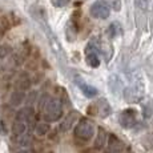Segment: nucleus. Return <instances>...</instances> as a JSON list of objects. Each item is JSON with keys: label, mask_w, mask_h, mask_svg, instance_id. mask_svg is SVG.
Wrapping results in <instances>:
<instances>
[{"label": "nucleus", "mask_w": 153, "mask_h": 153, "mask_svg": "<svg viewBox=\"0 0 153 153\" xmlns=\"http://www.w3.org/2000/svg\"><path fill=\"white\" fill-rule=\"evenodd\" d=\"M89 13H91V16L95 17V19L104 20V19H108V17H109L111 8L105 1H96L91 5Z\"/></svg>", "instance_id": "obj_3"}, {"label": "nucleus", "mask_w": 153, "mask_h": 153, "mask_svg": "<svg viewBox=\"0 0 153 153\" xmlns=\"http://www.w3.org/2000/svg\"><path fill=\"white\" fill-rule=\"evenodd\" d=\"M71 0H51V4L56 8H61V7H65V5L69 4Z\"/></svg>", "instance_id": "obj_19"}, {"label": "nucleus", "mask_w": 153, "mask_h": 153, "mask_svg": "<svg viewBox=\"0 0 153 153\" xmlns=\"http://www.w3.org/2000/svg\"><path fill=\"white\" fill-rule=\"evenodd\" d=\"M107 139H108L107 132H105L102 128H99V133H97V136H96V140H95V148L96 149H102L108 144Z\"/></svg>", "instance_id": "obj_12"}, {"label": "nucleus", "mask_w": 153, "mask_h": 153, "mask_svg": "<svg viewBox=\"0 0 153 153\" xmlns=\"http://www.w3.org/2000/svg\"><path fill=\"white\" fill-rule=\"evenodd\" d=\"M76 119H77V112H71L68 116L61 121L60 124V131L61 132H67L72 128V125L76 123Z\"/></svg>", "instance_id": "obj_9"}, {"label": "nucleus", "mask_w": 153, "mask_h": 153, "mask_svg": "<svg viewBox=\"0 0 153 153\" xmlns=\"http://www.w3.org/2000/svg\"><path fill=\"white\" fill-rule=\"evenodd\" d=\"M107 145H108L107 153H125L126 152L125 144L123 143L119 137L113 136V134H111V136H109Z\"/></svg>", "instance_id": "obj_8"}, {"label": "nucleus", "mask_w": 153, "mask_h": 153, "mask_svg": "<svg viewBox=\"0 0 153 153\" xmlns=\"http://www.w3.org/2000/svg\"><path fill=\"white\" fill-rule=\"evenodd\" d=\"M49 129H51V126L45 123H37L36 126H35V131H36V134H39V136H45L47 133L49 132Z\"/></svg>", "instance_id": "obj_13"}, {"label": "nucleus", "mask_w": 153, "mask_h": 153, "mask_svg": "<svg viewBox=\"0 0 153 153\" xmlns=\"http://www.w3.org/2000/svg\"><path fill=\"white\" fill-rule=\"evenodd\" d=\"M75 84L80 88V91L84 93V96H87L88 99H93L99 95L97 88H95L93 85L87 84L84 79H81L80 76H75Z\"/></svg>", "instance_id": "obj_7"}, {"label": "nucleus", "mask_w": 153, "mask_h": 153, "mask_svg": "<svg viewBox=\"0 0 153 153\" xmlns=\"http://www.w3.org/2000/svg\"><path fill=\"white\" fill-rule=\"evenodd\" d=\"M76 33H77V29H76V24L75 23H69L68 27H67V39L68 42H73L76 39Z\"/></svg>", "instance_id": "obj_14"}, {"label": "nucleus", "mask_w": 153, "mask_h": 153, "mask_svg": "<svg viewBox=\"0 0 153 153\" xmlns=\"http://www.w3.org/2000/svg\"><path fill=\"white\" fill-rule=\"evenodd\" d=\"M112 7H113L114 11H120L121 10V1H120V0H114V1L112 3Z\"/></svg>", "instance_id": "obj_21"}, {"label": "nucleus", "mask_w": 153, "mask_h": 153, "mask_svg": "<svg viewBox=\"0 0 153 153\" xmlns=\"http://www.w3.org/2000/svg\"><path fill=\"white\" fill-rule=\"evenodd\" d=\"M24 99H25L24 89H20V88H17V89H15L13 92H12V95H11L10 104L12 105V107H17L19 104H22V102L24 101Z\"/></svg>", "instance_id": "obj_11"}, {"label": "nucleus", "mask_w": 153, "mask_h": 153, "mask_svg": "<svg viewBox=\"0 0 153 153\" xmlns=\"http://www.w3.org/2000/svg\"><path fill=\"white\" fill-rule=\"evenodd\" d=\"M85 61L91 68H97L100 65V57L97 53V47L95 42H89L88 45L85 47Z\"/></svg>", "instance_id": "obj_4"}, {"label": "nucleus", "mask_w": 153, "mask_h": 153, "mask_svg": "<svg viewBox=\"0 0 153 153\" xmlns=\"http://www.w3.org/2000/svg\"><path fill=\"white\" fill-rule=\"evenodd\" d=\"M44 120L47 123H56L63 116V104L59 99L48 97L44 104Z\"/></svg>", "instance_id": "obj_1"}, {"label": "nucleus", "mask_w": 153, "mask_h": 153, "mask_svg": "<svg viewBox=\"0 0 153 153\" xmlns=\"http://www.w3.org/2000/svg\"><path fill=\"white\" fill-rule=\"evenodd\" d=\"M27 124L28 123L25 120H22V119H15L13 124H12V133L15 136H20V134L25 133L27 132Z\"/></svg>", "instance_id": "obj_10"}, {"label": "nucleus", "mask_w": 153, "mask_h": 153, "mask_svg": "<svg viewBox=\"0 0 153 153\" xmlns=\"http://www.w3.org/2000/svg\"><path fill=\"white\" fill-rule=\"evenodd\" d=\"M119 123H120V125L125 129L133 128L137 123V112L134 109H132V108L123 111L119 116Z\"/></svg>", "instance_id": "obj_5"}, {"label": "nucleus", "mask_w": 153, "mask_h": 153, "mask_svg": "<svg viewBox=\"0 0 153 153\" xmlns=\"http://www.w3.org/2000/svg\"><path fill=\"white\" fill-rule=\"evenodd\" d=\"M120 32H121V28H120V24H119V23H112V24L109 25V28H108V33H109L111 37L117 36Z\"/></svg>", "instance_id": "obj_18"}, {"label": "nucleus", "mask_w": 153, "mask_h": 153, "mask_svg": "<svg viewBox=\"0 0 153 153\" xmlns=\"http://www.w3.org/2000/svg\"><path fill=\"white\" fill-rule=\"evenodd\" d=\"M17 87L20 88V89H28L29 87H31V79L28 77V76H22V77L19 79V83H17Z\"/></svg>", "instance_id": "obj_17"}, {"label": "nucleus", "mask_w": 153, "mask_h": 153, "mask_svg": "<svg viewBox=\"0 0 153 153\" xmlns=\"http://www.w3.org/2000/svg\"><path fill=\"white\" fill-rule=\"evenodd\" d=\"M12 53V47L8 44H1L0 45V60H4Z\"/></svg>", "instance_id": "obj_16"}, {"label": "nucleus", "mask_w": 153, "mask_h": 153, "mask_svg": "<svg viewBox=\"0 0 153 153\" xmlns=\"http://www.w3.org/2000/svg\"><path fill=\"white\" fill-rule=\"evenodd\" d=\"M17 153H35L33 151H29V149H23V151H19Z\"/></svg>", "instance_id": "obj_22"}, {"label": "nucleus", "mask_w": 153, "mask_h": 153, "mask_svg": "<svg viewBox=\"0 0 153 153\" xmlns=\"http://www.w3.org/2000/svg\"><path fill=\"white\" fill-rule=\"evenodd\" d=\"M73 134H75L77 139L88 141L93 137L95 134V125L91 120L88 119H80V121L75 125V129H73Z\"/></svg>", "instance_id": "obj_2"}, {"label": "nucleus", "mask_w": 153, "mask_h": 153, "mask_svg": "<svg viewBox=\"0 0 153 153\" xmlns=\"http://www.w3.org/2000/svg\"><path fill=\"white\" fill-rule=\"evenodd\" d=\"M89 108L93 109L92 114H97V116L102 117V119L108 117L112 113V108H111V105H109V102H108L107 99H100L97 102H95L93 105H91Z\"/></svg>", "instance_id": "obj_6"}, {"label": "nucleus", "mask_w": 153, "mask_h": 153, "mask_svg": "<svg viewBox=\"0 0 153 153\" xmlns=\"http://www.w3.org/2000/svg\"><path fill=\"white\" fill-rule=\"evenodd\" d=\"M31 141H32V134H31V132H27V133H23V134H20V136H17V143L20 144V145H23V146H27L31 144Z\"/></svg>", "instance_id": "obj_15"}, {"label": "nucleus", "mask_w": 153, "mask_h": 153, "mask_svg": "<svg viewBox=\"0 0 153 153\" xmlns=\"http://www.w3.org/2000/svg\"><path fill=\"white\" fill-rule=\"evenodd\" d=\"M136 1V5L141 10H148L149 8V3H151V0H134Z\"/></svg>", "instance_id": "obj_20"}]
</instances>
